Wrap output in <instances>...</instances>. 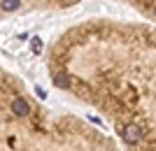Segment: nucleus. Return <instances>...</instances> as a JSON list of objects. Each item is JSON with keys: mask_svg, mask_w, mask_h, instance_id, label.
<instances>
[{"mask_svg": "<svg viewBox=\"0 0 156 151\" xmlns=\"http://www.w3.org/2000/svg\"><path fill=\"white\" fill-rule=\"evenodd\" d=\"M12 114H16L19 118H26V116H30L33 114V107H30V102H28L23 95H14L12 98Z\"/></svg>", "mask_w": 156, "mask_h": 151, "instance_id": "nucleus-2", "label": "nucleus"}, {"mask_svg": "<svg viewBox=\"0 0 156 151\" xmlns=\"http://www.w3.org/2000/svg\"><path fill=\"white\" fill-rule=\"evenodd\" d=\"M133 7H137L142 14H147V16H151V19H156V0H128Z\"/></svg>", "mask_w": 156, "mask_h": 151, "instance_id": "nucleus-3", "label": "nucleus"}, {"mask_svg": "<svg viewBox=\"0 0 156 151\" xmlns=\"http://www.w3.org/2000/svg\"><path fill=\"white\" fill-rule=\"evenodd\" d=\"M72 37L91 49V74L56 70V84L82 93L117 125H135L140 144L130 151H156V28L96 23Z\"/></svg>", "mask_w": 156, "mask_h": 151, "instance_id": "nucleus-1", "label": "nucleus"}]
</instances>
